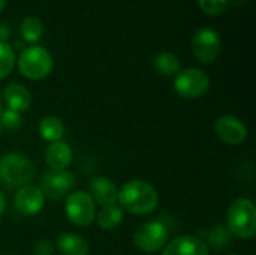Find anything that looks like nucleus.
Masks as SVG:
<instances>
[{
	"mask_svg": "<svg viewBox=\"0 0 256 255\" xmlns=\"http://www.w3.org/2000/svg\"><path fill=\"white\" fill-rule=\"evenodd\" d=\"M57 249L62 255H88L87 240L75 233H63L57 237Z\"/></svg>",
	"mask_w": 256,
	"mask_h": 255,
	"instance_id": "dca6fc26",
	"label": "nucleus"
},
{
	"mask_svg": "<svg viewBox=\"0 0 256 255\" xmlns=\"http://www.w3.org/2000/svg\"><path fill=\"white\" fill-rule=\"evenodd\" d=\"M45 204V195L40 188L33 185H26L18 189L14 198V206L18 213L22 216L38 215Z\"/></svg>",
	"mask_w": 256,
	"mask_h": 255,
	"instance_id": "9b49d317",
	"label": "nucleus"
},
{
	"mask_svg": "<svg viewBox=\"0 0 256 255\" xmlns=\"http://www.w3.org/2000/svg\"><path fill=\"white\" fill-rule=\"evenodd\" d=\"M4 210H6V197H4V194L0 191V216L3 215Z\"/></svg>",
	"mask_w": 256,
	"mask_h": 255,
	"instance_id": "bb28decb",
	"label": "nucleus"
},
{
	"mask_svg": "<svg viewBox=\"0 0 256 255\" xmlns=\"http://www.w3.org/2000/svg\"><path fill=\"white\" fill-rule=\"evenodd\" d=\"M0 113H2V99H0Z\"/></svg>",
	"mask_w": 256,
	"mask_h": 255,
	"instance_id": "c756f323",
	"label": "nucleus"
},
{
	"mask_svg": "<svg viewBox=\"0 0 256 255\" xmlns=\"http://www.w3.org/2000/svg\"><path fill=\"white\" fill-rule=\"evenodd\" d=\"M207 240L214 249H225L230 245L231 233L228 231V228L225 225H216L207 234Z\"/></svg>",
	"mask_w": 256,
	"mask_h": 255,
	"instance_id": "4be33fe9",
	"label": "nucleus"
},
{
	"mask_svg": "<svg viewBox=\"0 0 256 255\" xmlns=\"http://www.w3.org/2000/svg\"><path fill=\"white\" fill-rule=\"evenodd\" d=\"M202 12L207 15H220L228 8V0H198Z\"/></svg>",
	"mask_w": 256,
	"mask_h": 255,
	"instance_id": "b1692460",
	"label": "nucleus"
},
{
	"mask_svg": "<svg viewBox=\"0 0 256 255\" xmlns=\"http://www.w3.org/2000/svg\"><path fill=\"white\" fill-rule=\"evenodd\" d=\"M0 125L8 131H16L22 125V116L14 110H2L0 113Z\"/></svg>",
	"mask_w": 256,
	"mask_h": 255,
	"instance_id": "5701e85b",
	"label": "nucleus"
},
{
	"mask_svg": "<svg viewBox=\"0 0 256 255\" xmlns=\"http://www.w3.org/2000/svg\"><path fill=\"white\" fill-rule=\"evenodd\" d=\"M10 36V29L6 24H0V42H6V39Z\"/></svg>",
	"mask_w": 256,
	"mask_h": 255,
	"instance_id": "a878e982",
	"label": "nucleus"
},
{
	"mask_svg": "<svg viewBox=\"0 0 256 255\" xmlns=\"http://www.w3.org/2000/svg\"><path fill=\"white\" fill-rule=\"evenodd\" d=\"M2 134H3V128H2V125H0V137H2Z\"/></svg>",
	"mask_w": 256,
	"mask_h": 255,
	"instance_id": "c85d7f7f",
	"label": "nucleus"
},
{
	"mask_svg": "<svg viewBox=\"0 0 256 255\" xmlns=\"http://www.w3.org/2000/svg\"><path fill=\"white\" fill-rule=\"evenodd\" d=\"M230 255H238V254H230Z\"/></svg>",
	"mask_w": 256,
	"mask_h": 255,
	"instance_id": "7c9ffc66",
	"label": "nucleus"
},
{
	"mask_svg": "<svg viewBox=\"0 0 256 255\" xmlns=\"http://www.w3.org/2000/svg\"><path fill=\"white\" fill-rule=\"evenodd\" d=\"M96 221L98 225L105 230V231H111L114 228H117L122 221H123V209L117 204H111V206H104L100 209V212L96 215Z\"/></svg>",
	"mask_w": 256,
	"mask_h": 255,
	"instance_id": "6ab92c4d",
	"label": "nucleus"
},
{
	"mask_svg": "<svg viewBox=\"0 0 256 255\" xmlns=\"http://www.w3.org/2000/svg\"><path fill=\"white\" fill-rule=\"evenodd\" d=\"M64 213L76 227H87L96 218V203L86 191H74L66 195Z\"/></svg>",
	"mask_w": 256,
	"mask_h": 255,
	"instance_id": "39448f33",
	"label": "nucleus"
},
{
	"mask_svg": "<svg viewBox=\"0 0 256 255\" xmlns=\"http://www.w3.org/2000/svg\"><path fill=\"white\" fill-rule=\"evenodd\" d=\"M3 99L9 110H14L16 113H24L32 105V95L28 89L18 83H10L3 90Z\"/></svg>",
	"mask_w": 256,
	"mask_h": 255,
	"instance_id": "4468645a",
	"label": "nucleus"
},
{
	"mask_svg": "<svg viewBox=\"0 0 256 255\" xmlns=\"http://www.w3.org/2000/svg\"><path fill=\"white\" fill-rule=\"evenodd\" d=\"M52 65L51 54L39 45L22 50L18 57V71L28 80H42L48 77L52 71Z\"/></svg>",
	"mask_w": 256,
	"mask_h": 255,
	"instance_id": "20e7f679",
	"label": "nucleus"
},
{
	"mask_svg": "<svg viewBox=\"0 0 256 255\" xmlns=\"http://www.w3.org/2000/svg\"><path fill=\"white\" fill-rule=\"evenodd\" d=\"M162 255H208V246L198 236H180L164 246Z\"/></svg>",
	"mask_w": 256,
	"mask_h": 255,
	"instance_id": "f8f14e48",
	"label": "nucleus"
},
{
	"mask_svg": "<svg viewBox=\"0 0 256 255\" xmlns=\"http://www.w3.org/2000/svg\"><path fill=\"white\" fill-rule=\"evenodd\" d=\"M158 201L159 195L154 186L141 179L129 180L118 189V206L132 215L146 216L152 213L158 207Z\"/></svg>",
	"mask_w": 256,
	"mask_h": 255,
	"instance_id": "f257e3e1",
	"label": "nucleus"
},
{
	"mask_svg": "<svg viewBox=\"0 0 256 255\" xmlns=\"http://www.w3.org/2000/svg\"><path fill=\"white\" fill-rule=\"evenodd\" d=\"M210 89L208 75L196 68L180 69L174 78V90L184 99H198L204 96Z\"/></svg>",
	"mask_w": 256,
	"mask_h": 255,
	"instance_id": "423d86ee",
	"label": "nucleus"
},
{
	"mask_svg": "<svg viewBox=\"0 0 256 255\" xmlns=\"http://www.w3.org/2000/svg\"><path fill=\"white\" fill-rule=\"evenodd\" d=\"M226 228L231 236L252 239L256 233L255 203L244 197L234 200L226 213Z\"/></svg>",
	"mask_w": 256,
	"mask_h": 255,
	"instance_id": "7ed1b4c3",
	"label": "nucleus"
},
{
	"mask_svg": "<svg viewBox=\"0 0 256 255\" xmlns=\"http://www.w3.org/2000/svg\"><path fill=\"white\" fill-rule=\"evenodd\" d=\"M36 176L34 164L22 153L9 152L0 158V180L9 188L30 185Z\"/></svg>",
	"mask_w": 256,
	"mask_h": 255,
	"instance_id": "f03ea898",
	"label": "nucleus"
},
{
	"mask_svg": "<svg viewBox=\"0 0 256 255\" xmlns=\"http://www.w3.org/2000/svg\"><path fill=\"white\" fill-rule=\"evenodd\" d=\"M6 8V0H0V12Z\"/></svg>",
	"mask_w": 256,
	"mask_h": 255,
	"instance_id": "cd10ccee",
	"label": "nucleus"
},
{
	"mask_svg": "<svg viewBox=\"0 0 256 255\" xmlns=\"http://www.w3.org/2000/svg\"><path fill=\"white\" fill-rule=\"evenodd\" d=\"M15 66V53L10 45L0 42V80L8 77Z\"/></svg>",
	"mask_w": 256,
	"mask_h": 255,
	"instance_id": "412c9836",
	"label": "nucleus"
},
{
	"mask_svg": "<svg viewBox=\"0 0 256 255\" xmlns=\"http://www.w3.org/2000/svg\"><path fill=\"white\" fill-rule=\"evenodd\" d=\"M39 135L50 143L60 141L64 135V125L57 116H46L39 122Z\"/></svg>",
	"mask_w": 256,
	"mask_h": 255,
	"instance_id": "a211bd4d",
	"label": "nucleus"
},
{
	"mask_svg": "<svg viewBox=\"0 0 256 255\" xmlns=\"http://www.w3.org/2000/svg\"><path fill=\"white\" fill-rule=\"evenodd\" d=\"M52 251H54V246L50 239H40L33 246L34 255H52Z\"/></svg>",
	"mask_w": 256,
	"mask_h": 255,
	"instance_id": "393cba45",
	"label": "nucleus"
},
{
	"mask_svg": "<svg viewBox=\"0 0 256 255\" xmlns=\"http://www.w3.org/2000/svg\"><path fill=\"white\" fill-rule=\"evenodd\" d=\"M72 158H74V153H72L70 146L62 140L51 143L45 152V161L48 167L54 171L66 170L72 164Z\"/></svg>",
	"mask_w": 256,
	"mask_h": 255,
	"instance_id": "2eb2a0df",
	"label": "nucleus"
},
{
	"mask_svg": "<svg viewBox=\"0 0 256 255\" xmlns=\"http://www.w3.org/2000/svg\"><path fill=\"white\" fill-rule=\"evenodd\" d=\"M153 65H154V69L158 74L164 75V77H176L180 69H182V63H180V59L171 53V51H160L154 56V60H153Z\"/></svg>",
	"mask_w": 256,
	"mask_h": 255,
	"instance_id": "f3484780",
	"label": "nucleus"
},
{
	"mask_svg": "<svg viewBox=\"0 0 256 255\" xmlns=\"http://www.w3.org/2000/svg\"><path fill=\"white\" fill-rule=\"evenodd\" d=\"M20 32H21V36H22L24 41H27V42H38L40 39L42 33H44V24L36 17H27L21 23Z\"/></svg>",
	"mask_w": 256,
	"mask_h": 255,
	"instance_id": "aec40b11",
	"label": "nucleus"
},
{
	"mask_svg": "<svg viewBox=\"0 0 256 255\" xmlns=\"http://www.w3.org/2000/svg\"><path fill=\"white\" fill-rule=\"evenodd\" d=\"M88 194L93 198L94 203H99L100 206H111L117 204V197H118V189L116 183L104 176L92 179L88 185Z\"/></svg>",
	"mask_w": 256,
	"mask_h": 255,
	"instance_id": "ddd939ff",
	"label": "nucleus"
},
{
	"mask_svg": "<svg viewBox=\"0 0 256 255\" xmlns=\"http://www.w3.org/2000/svg\"><path fill=\"white\" fill-rule=\"evenodd\" d=\"M168 239H170L168 228L160 221L144 222L134 233V243H135V246L140 251L146 252V254L159 252L168 243Z\"/></svg>",
	"mask_w": 256,
	"mask_h": 255,
	"instance_id": "0eeeda50",
	"label": "nucleus"
},
{
	"mask_svg": "<svg viewBox=\"0 0 256 255\" xmlns=\"http://www.w3.org/2000/svg\"><path fill=\"white\" fill-rule=\"evenodd\" d=\"M192 51L201 63H212L220 53V38L210 29L202 27L195 32L192 38Z\"/></svg>",
	"mask_w": 256,
	"mask_h": 255,
	"instance_id": "6e6552de",
	"label": "nucleus"
},
{
	"mask_svg": "<svg viewBox=\"0 0 256 255\" xmlns=\"http://www.w3.org/2000/svg\"><path fill=\"white\" fill-rule=\"evenodd\" d=\"M74 185H75V177L70 171L50 170L42 177L40 191L44 192L45 197L51 200H62L68 194H70V191L74 189Z\"/></svg>",
	"mask_w": 256,
	"mask_h": 255,
	"instance_id": "1a4fd4ad",
	"label": "nucleus"
},
{
	"mask_svg": "<svg viewBox=\"0 0 256 255\" xmlns=\"http://www.w3.org/2000/svg\"><path fill=\"white\" fill-rule=\"evenodd\" d=\"M216 137L228 146H240L248 140L246 125L236 116H222L214 123Z\"/></svg>",
	"mask_w": 256,
	"mask_h": 255,
	"instance_id": "9d476101",
	"label": "nucleus"
}]
</instances>
